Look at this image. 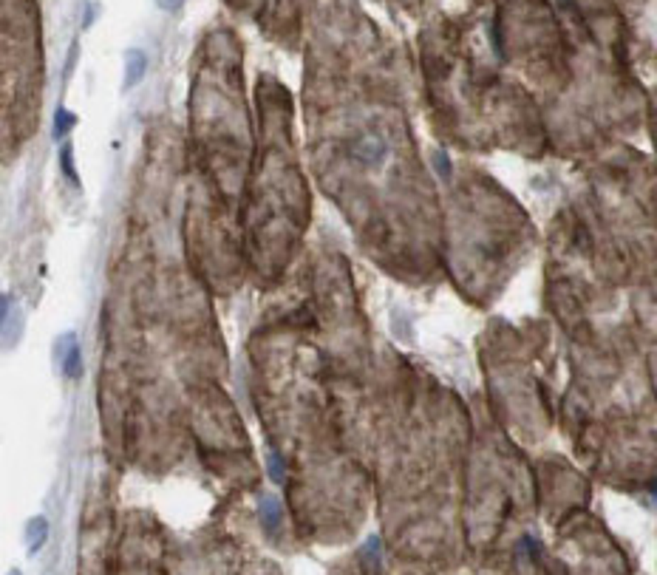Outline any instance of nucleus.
Masks as SVG:
<instances>
[{
    "label": "nucleus",
    "mask_w": 657,
    "mask_h": 575,
    "mask_svg": "<svg viewBox=\"0 0 657 575\" xmlns=\"http://www.w3.org/2000/svg\"><path fill=\"white\" fill-rule=\"evenodd\" d=\"M354 156L366 162V165H380L382 156H385V142L380 136H363V139H357L354 142Z\"/></svg>",
    "instance_id": "f257e3e1"
},
{
    "label": "nucleus",
    "mask_w": 657,
    "mask_h": 575,
    "mask_svg": "<svg viewBox=\"0 0 657 575\" xmlns=\"http://www.w3.org/2000/svg\"><path fill=\"white\" fill-rule=\"evenodd\" d=\"M66 349V354L59 357V363H63V372H66V377H80V372H82V354H80V343L74 340V335H66L63 338V343L57 346V352H63Z\"/></svg>",
    "instance_id": "f03ea898"
},
{
    "label": "nucleus",
    "mask_w": 657,
    "mask_h": 575,
    "mask_svg": "<svg viewBox=\"0 0 657 575\" xmlns=\"http://www.w3.org/2000/svg\"><path fill=\"white\" fill-rule=\"evenodd\" d=\"M147 71V57L139 48H131L125 54V88H133Z\"/></svg>",
    "instance_id": "7ed1b4c3"
},
{
    "label": "nucleus",
    "mask_w": 657,
    "mask_h": 575,
    "mask_svg": "<svg viewBox=\"0 0 657 575\" xmlns=\"http://www.w3.org/2000/svg\"><path fill=\"white\" fill-rule=\"evenodd\" d=\"M28 553H37L43 544H46V538H48V522L43 519V516H35L32 522H28Z\"/></svg>",
    "instance_id": "20e7f679"
},
{
    "label": "nucleus",
    "mask_w": 657,
    "mask_h": 575,
    "mask_svg": "<svg viewBox=\"0 0 657 575\" xmlns=\"http://www.w3.org/2000/svg\"><path fill=\"white\" fill-rule=\"evenodd\" d=\"M261 524L270 533H275L281 524V507L272 496H261Z\"/></svg>",
    "instance_id": "39448f33"
},
{
    "label": "nucleus",
    "mask_w": 657,
    "mask_h": 575,
    "mask_svg": "<svg viewBox=\"0 0 657 575\" xmlns=\"http://www.w3.org/2000/svg\"><path fill=\"white\" fill-rule=\"evenodd\" d=\"M59 165H63V173H66V179L71 181V185H80L77 170H74V150H71V145H63V150H59Z\"/></svg>",
    "instance_id": "423d86ee"
},
{
    "label": "nucleus",
    "mask_w": 657,
    "mask_h": 575,
    "mask_svg": "<svg viewBox=\"0 0 657 575\" xmlns=\"http://www.w3.org/2000/svg\"><path fill=\"white\" fill-rule=\"evenodd\" d=\"M71 125H74V113H68L66 108H57V113H54V139L66 136L71 131Z\"/></svg>",
    "instance_id": "0eeeda50"
},
{
    "label": "nucleus",
    "mask_w": 657,
    "mask_h": 575,
    "mask_svg": "<svg viewBox=\"0 0 657 575\" xmlns=\"http://www.w3.org/2000/svg\"><path fill=\"white\" fill-rule=\"evenodd\" d=\"M270 476H272V482H284V465L275 453H270Z\"/></svg>",
    "instance_id": "6e6552de"
},
{
    "label": "nucleus",
    "mask_w": 657,
    "mask_h": 575,
    "mask_svg": "<svg viewBox=\"0 0 657 575\" xmlns=\"http://www.w3.org/2000/svg\"><path fill=\"white\" fill-rule=\"evenodd\" d=\"M434 162H436V170H439L445 179L451 176V159H447L445 154H436V159H434Z\"/></svg>",
    "instance_id": "1a4fd4ad"
},
{
    "label": "nucleus",
    "mask_w": 657,
    "mask_h": 575,
    "mask_svg": "<svg viewBox=\"0 0 657 575\" xmlns=\"http://www.w3.org/2000/svg\"><path fill=\"white\" fill-rule=\"evenodd\" d=\"M156 3H159L162 9H176L178 3H182V0H156Z\"/></svg>",
    "instance_id": "9d476101"
},
{
    "label": "nucleus",
    "mask_w": 657,
    "mask_h": 575,
    "mask_svg": "<svg viewBox=\"0 0 657 575\" xmlns=\"http://www.w3.org/2000/svg\"><path fill=\"white\" fill-rule=\"evenodd\" d=\"M12 575H20V572H17V569H12Z\"/></svg>",
    "instance_id": "9b49d317"
}]
</instances>
